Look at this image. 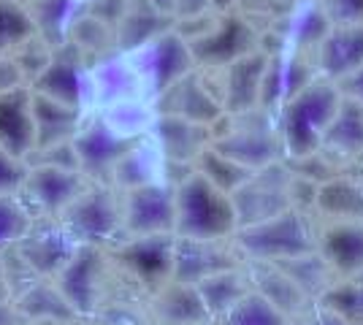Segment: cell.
Instances as JSON below:
<instances>
[{
	"instance_id": "obj_36",
	"label": "cell",
	"mask_w": 363,
	"mask_h": 325,
	"mask_svg": "<svg viewBox=\"0 0 363 325\" xmlns=\"http://www.w3.org/2000/svg\"><path fill=\"white\" fill-rule=\"evenodd\" d=\"M30 231V217L14 195H0V247L19 241Z\"/></svg>"
},
{
	"instance_id": "obj_44",
	"label": "cell",
	"mask_w": 363,
	"mask_h": 325,
	"mask_svg": "<svg viewBox=\"0 0 363 325\" xmlns=\"http://www.w3.org/2000/svg\"><path fill=\"white\" fill-rule=\"evenodd\" d=\"M236 0H212V6L214 8H228V6H233Z\"/></svg>"
},
{
	"instance_id": "obj_20",
	"label": "cell",
	"mask_w": 363,
	"mask_h": 325,
	"mask_svg": "<svg viewBox=\"0 0 363 325\" xmlns=\"http://www.w3.org/2000/svg\"><path fill=\"white\" fill-rule=\"evenodd\" d=\"M19 258L35 274H57L76 252L74 236L68 231H28L19 239Z\"/></svg>"
},
{
	"instance_id": "obj_1",
	"label": "cell",
	"mask_w": 363,
	"mask_h": 325,
	"mask_svg": "<svg viewBox=\"0 0 363 325\" xmlns=\"http://www.w3.org/2000/svg\"><path fill=\"white\" fill-rule=\"evenodd\" d=\"M239 228L233 198L193 171L174 190V233L179 239L225 241Z\"/></svg>"
},
{
	"instance_id": "obj_31",
	"label": "cell",
	"mask_w": 363,
	"mask_h": 325,
	"mask_svg": "<svg viewBox=\"0 0 363 325\" xmlns=\"http://www.w3.org/2000/svg\"><path fill=\"white\" fill-rule=\"evenodd\" d=\"M141 74L136 68L125 65V62H104L98 71H95V90L98 95L106 101V103H125L130 101V93H133V84H136Z\"/></svg>"
},
{
	"instance_id": "obj_30",
	"label": "cell",
	"mask_w": 363,
	"mask_h": 325,
	"mask_svg": "<svg viewBox=\"0 0 363 325\" xmlns=\"http://www.w3.org/2000/svg\"><path fill=\"white\" fill-rule=\"evenodd\" d=\"M196 160H198V169H196L198 173L203 179H209L214 187H220L223 193H228V195H233L250 179V173H252V171L242 169L239 163H233L230 157L220 155L214 147H206Z\"/></svg>"
},
{
	"instance_id": "obj_5",
	"label": "cell",
	"mask_w": 363,
	"mask_h": 325,
	"mask_svg": "<svg viewBox=\"0 0 363 325\" xmlns=\"http://www.w3.org/2000/svg\"><path fill=\"white\" fill-rule=\"evenodd\" d=\"M193 62H203L212 68H225L233 60L257 49V33L244 16L228 14L214 19L209 30L193 41H184Z\"/></svg>"
},
{
	"instance_id": "obj_8",
	"label": "cell",
	"mask_w": 363,
	"mask_h": 325,
	"mask_svg": "<svg viewBox=\"0 0 363 325\" xmlns=\"http://www.w3.org/2000/svg\"><path fill=\"white\" fill-rule=\"evenodd\" d=\"M228 268H236V252L228 249L225 241L174 239V266H171L174 282L198 285Z\"/></svg>"
},
{
	"instance_id": "obj_7",
	"label": "cell",
	"mask_w": 363,
	"mask_h": 325,
	"mask_svg": "<svg viewBox=\"0 0 363 325\" xmlns=\"http://www.w3.org/2000/svg\"><path fill=\"white\" fill-rule=\"evenodd\" d=\"M120 209L106 190L82 193L79 198H74L65 206V231L87 244L111 239L120 228Z\"/></svg>"
},
{
	"instance_id": "obj_19",
	"label": "cell",
	"mask_w": 363,
	"mask_h": 325,
	"mask_svg": "<svg viewBox=\"0 0 363 325\" xmlns=\"http://www.w3.org/2000/svg\"><path fill=\"white\" fill-rule=\"evenodd\" d=\"M125 266L147 285H157L171 277L174 266V236L157 233V236H136L128 247L122 249Z\"/></svg>"
},
{
	"instance_id": "obj_9",
	"label": "cell",
	"mask_w": 363,
	"mask_h": 325,
	"mask_svg": "<svg viewBox=\"0 0 363 325\" xmlns=\"http://www.w3.org/2000/svg\"><path fill=\"white\" fill-rule=\"evenodd\" d=\"M71 144H74L79 169L90 173H106L133 149L136 141L117 133L106 120H98L87 127H79Z\"/></svg>"
},
{
	"instance_id": "obj_23",
	"label": "cell",
	"mask_w": 363,
	"mask_h": 325,
	"mask_svg": "<svg viewBox=\"0 0 363 325\" xmlns=\"http://www.w3.org/2000/svg\"><path fill=\"white\" fill-rule=\"evenodd\" d=\"M318 152H325L339 160L358 157L363 152V106L342 95V103L333 114Z\"/></svg>"
},
{
	"instance_id": "obj_14",
	"label": "cell",
	"mask_w": 363,
	"mask_h": 325,
	"mask_svg": "<svg viewBox=\"0 0 363 325\" xmlns=\"http://www.w3.org/2000/svg\"><path fill=\"white\" fill-rule=\"evenodd\" d=\"M220 155L230 157L233 163H239L247 171H260L266 166H274L277 160V136L266 125L242 122L236 130H230L228 136L217 139L212 144Z\"/></svg>"
},
{
	"instance_id": "obj_32",
	"label": "cell",
	"mask_w": 363,
	"mask_h": 325,
	"mask_svg": "<svg viewBox=\"0 0 363 325\" xmlns=\"http://www.w3.org/2000/svg\"><path fill=\"white\" fill-rule=\"evenodd\" d=\"M19 309L28 317H52V320H71L76 312L71 304L62 298L60 290L55 287H44V285H33L30 290H25Z\"/></svg>"
},
{
	"instance_id": "obj_45",
	"label": "cell",
	"mask_w": 363,
	"mask_h": 325,
	"mask_svg": "<svg viewBox=\"0 0 363 325\" xmlns=\"http://www.w3.org/2000/svg\"><path fill=\"white\" fill-rule=\"evenodd\" d=\"M361 185H363V182H361Z\"/></svg>"
},
{
	"instance_id": "obj_15",
	"label": "cell",
	"mask_w": 363,
	"mask_h": 325,
	"mask_svg": "<svg viewBox=\"0 0 363 325\" xmlns=\"http://www.w3.org/2000/svg\"><path fill=\"white\" fill-rule=\"evenodd\" d=\"M101 285V255L95 247H76L71 261L60 268V293L71 309L87 314L95 309Z\"/></svg>"
},
{
	"instance_id": "obj_17",
	"label": "cell",
	"mask_w": 363,
	"mask_h": 325,
	"mask_svg": "<svg viewBox=\"0 0 363 325\" xmlns=\"http://www.w3.org/2000/svg\"><path fill=\"white\" fill-rule=\"evenodd\" d=\"M35 81V95L52 98L65 106H82V93H84V74H82V62L76 49H62L57 55H52V60L46 62V68L33 79Z\"/></svg>"
},
{
	"instance_id": "obj_29",
	"label": "cell",
	"mask_w": 363,
	"mask_h": 325,
	"mask_svg": "<svg viewBox=\"0 0 363 325\" xmlns=\"http://www.w3.org/2000/svg\"><path fill=\"white\" fill-rule=\"evenodd\" d=\"M166 14L157 11L150 0H144V8H125V22H122V47L138 49L147 41L157 38L160 33H166Z\"/></svg>"
},
{
	"instance_id": "obj_16",
	"label": "cell",
	"mask_w": 363,
	"mask_h": 325,
	"mask_svg": "<svg viewBox=\"0 0 363 325\" xmlns=\"http://www.w3.org/2000/svg\"><path fill=\"white\" fill-rule=\"evenodd\" d=\"M160 111L168 114V117H182L187 122L198 125H209L220 114H225L223 106H220V101L212 93H206V87L193 74L182 76L179 81H174L171 87L163 90Z\"/></svg>"
},
{
	"instance_id": "obj_26",
	"label": "cell",
	"mask_w": 363,
	"mask_h": 325,
	"mask_svg": "<svg viewBox=\"0 0 363 325\" xmlns=\"http://www.w3.org/2000/svg\"><path fill=\"white\" fill-rule=\"evenodd\" d=\"M209 317L196 285L174 282L157 298V320L163 325H198Z\"/></svg>"
},
{
	"instance_id": "obj_12",
	"label": "cell",
	"mask_w": 363,
	"mask_h": 325,
	"mask_svg": "<svg viewBox=\"0 0 363 325\" xmlns=\"http://www.w3.org/2000/svg\"><path fill=\"white\" fill-rule=\"evenodd\" d=\"M138 49L144 52V79H150V84L157 93H163L174 81L190 74V65H193L190 49L184 44V38H179L174 30L160 33L157 38H152Z\"/></svg>"
},
{
	"instance_id": "obj_27",
	"label": "cell",
	"mask_w": 363,
	"mask_h": 325,
	"mask_svg": "<svg viewBox=\"0 0 363 325\" xmlns=\"http://www.w3.org/2000/svg\"><path fill=\"white\" fill-rule=\"evenodd\" d=\"M196 287L209 314H223V312H228L247 290H250L247 282L242 279V274H239V268L220 271V274H214V277L198 282Z\"/></svg>"
},
{
	"instance_id": "obj_43",
	"label": "cell",
	"mask_w": 363,
	"mask_h": 325,
	"mask_svg": "<svg viewBox=\"0 0 363 325\" xmlns=\"http://www.w3.org/2000/svg\"><path fill=\"white\" fill-rule=\"evenodd\" d=\"M0 325H16L14 309H11L6 301H0Z\"/></svg>"
},
{
	"instance_id": "obj_41",
	"label": "cell",
	"mask_w": 363,
	"mask_h": 325,
	"mask_svg": "<svg viewBox=\"0 0 363 325\" xmlns=\"http://www.w3.org/2000/svg\"><path fill=\"white\" fill-rule=\"evenodd\" d=\"M336 87H339V93L345 95V98H350V101H355V103L363 106V65L358 71H352L347 79H342Z\"/></svg>"
},
{
	"instance_id": "obj_28",
	"label": "cell",
	"mask_w": 363,
	"mask_h": 325,
	"mask_svg": "<svg viewBox=\"0 0 363 325\" xmlns=\"http://www.w3.org/2000/svg\"><path fill=\"white\" fill-rule=\"evenodd\" d=\"M223 325H288L285 312L277 309L272 301L257 290H247V293L223 312Z\"/></svg>"
},
{
	"instance_id": "obj_42",
	"label": "cell",
	"mask_w": 363,
	"mask_h": 325,
	"mask_svg": "<svg viewBox=\"0 0 363 325\" xmlns=\"http://www.w3.org/2000/svg\"><path fill=\"white\" fill-rule=\"evenodd\" d=\"M9 290H11V279H9V268H6L3 258H0V301H6Z\"/></svg>"
},
{
	"instance_id": "obj_33",
	"label": "cell",
	"mask_w": 363,
	"mask_h": 325,
	"mask_svg": "<svg viewBox=\"0 0 363 325\" xmlns=\"http://www.w3.org/2000/svg\"><path fill=\"white\" fill-rule=\"evenodd\" d=\"M33 33H35L33 16L11 0H0V55L30 41Z\"/></svg>"
},
{
	"instance_id": "obj_21",
	"label": "cell",
	"mask_w": 363,
	"mask_h": 325,
	"mask_svg": "<svg viewBox=\"0 0 363 325\" xmlns=\"http://www.w3.org/2000/svg\"><path fill=\"white\" fill-rule=\"evenodd\" d=\"M30 111L33 130H35L33 149H46V147L74 141L76 130H79V108L57 103L44 95H30Z\"/></svg>"
},
{
	"instance_id": "obj_2",
	"label": "cell",
	"mask_w": 363,
	"mask_h": 325,
	"mask_svg": "<svg viewBox=\"0 0 363 325\" xmlns=\"http://www.w3.org/2000/svg\"><path fill=\"white\" fill-rule=\"evenodd\" d=\"M342 103V93L333 81L315 79L296 93L288 103H282L279 120V144L293 160L318 155L320 141L331 125L336 108Z\"/></svg>"
},
{
	"instance_id": "obj_3",
	"label": "cell",
	"mask_w": 363,
	"mask_h": 325,
	"mask_svg": "<svg viewBox=\"0 0 363 325\" xmlns=\"http://www.w3.org/2000/svg\"><path fill=\"white\" fill-rule=\"evenodd\" d=\"M233 241L236 249H242L257 263H288L296 258L315 255L318 249L309 222L296 209H285L269 219L236 228Z\"/></svg>"
},
{
	"instance_id": "obj_6",
	"label": "cell",
	"mask_w": 363,
	"mask_h": 325,
	"mask_svg": "<svg viewBox=\"0 0 363 325\" xmlns=\"http://www.w3.org/2000/svg\"><path fill=\"white\" fill-rule=\"evenodd\" d=\"M122 219L133 236L174 233V190L163 182L133 187L128 193Z\"/></svg>"
},
{
	"instance_id": "obj_37",
	"label": "cell",
	"mask_w": 363,
	"mask_h": 325,
	"mask_svg": "<svg viewBox=\"0 0 363 325\" xmlns=\"http://www.w3.org/2000/svg\"><path fill=\"white\" fill-rule=\"evenodd\" d=\"M328 25L336 28H358L363 25V0H320L318 3Z\"/></svg>"
},
{
	"instance_id": "obj_38",
	"label": "cell",
	"mask_w": 363,
	"mask_h": 325,
	"mask_svg": "<svg viewBox=\"0 0 363 325\" xmlns=\"http://www.w3.org/2000/svg\"><path fill=\"white\" fill-rule=\"evenodd\" d=\"M28 171L22 166V160L9 155L6 149H0V195H11L25 185Z\"/></svg>"
},
{
	"instance_id": "obj_35",
	"label": "cell",
	"mask_w": 363,
	"mask_h": 325,
	"mask_svg": "<svg viewBox=\"0 0 363 325\" xmlns=\"http://www.w3.org/2000/svg\"><path fill=\"white\" fill-rule=\"evenodd\" d=\"M323 304L345 323H363V285L345 282L323 295Z\"/></svg>"
},
{
	"instance_id": "obj_13",
	"label": "cell",
	"mask_w": 363,
	"mask_h": 325,
	"mask_svg": "<svg viewBox=\"0 0 363 325\" xmlns=\"http://www.w3.org/2000/svg\"><path fill=\"white\" fill-rule=\"evenodd\" d=\"M320 261L339 277L363 274V219L331 222L318 241Z\"/></svg>"
},
{
	"instance_id": "obj_40",
	"label": "cell",
	"mask_w": 363,
	"mask_h": 325,
	"mask_svg": "<svg viewBox=\"0 0 363 325\" xmlns=\"http://www.w3.org/2000/svg\"><path fill=\"white\" fill-rule=\"evenodd\" d=\"M19 81H22V74H19L16 62L11 57H0V95L16 90Z\"/></svg>"
},
{
	"instance_id": "obj_34",
	"label": "cell",
	"mask_w": 363,
	"mask_h": 325,
	"mask_svg": "<svg viewBox=\"0 0 363 325\" xmlns=\"http://www.w3.org/2000/svg\"><path fill=\"white\" fill-rule=\"evenodd\" d=\"M68 8H71V0H38L35 3V19H33V25L41 30V38H44L49 47L65 44Z\"/></svg>"
},
{
	"instance_id": "obj_39",
	"label": "cell",
	"mask_w": 363,
	"mask_h": 325,
	"mask_svg": "<svg viewBox=\"0 0 363 325\" xmlns=\"http://www.w3.org/2000/svg\"><path fill=\"white\" fill-rule=\"evenodd\" d=\"M209 8H214L212 0H171V14L182 16V19L209 14Z\"/></svg>"
},
{
	"instance_id": "obj_10",
	"label": "cell",
	"mask_w": 363,
	"mask_h": 325,
	"mask_svg": "<svg viewBox=\"0 0 363 325\" xmlns=\"http://www.w3.org/2000/svg\"><path fill=\"white\" fill-rule=\"evenodd\" d=\"M363 65V25L358 28H336L331 25L318 41L315 71L320 79L339 84L352 71Z\"/></svg>"
},
{
	"instance_id": "obj_11",
	"label": "cell",
	"mask_w": 363,
	"mask_h": 325,
	"mask_svg": "<svg viewBox=\"0 0 363 325\" xmlns=\"http://www.w3.org/2000/svg\"><path fill=\"white\" fill-rule=\"evenodd\" d=\"M269 55L266 52H250L239 60L225 65V81H223V111L228 114H247L260 106L263 93V76H266Z\"/></svg>"
},
{
	"instance_id": "obj_24",
	"label": "cell",
	"mask_w": 363,
	"mask_h": 325,
	"mask_svg": "<svg viewBox=\"0 0 363 325\" xmlns=\"http://www.w3.org/2000/svg\"><path fill=\"white\" fill-rule=\"evenodd\" d=\"M155 133H157L160 152L174 163H190L209 147L206 144V125L187 122L182 117H168V114L157 117Z\"/></svg>"
},
{
	"instance_id": "obj_18",
	"label": "cell",
	"mask_w": 363,
	"mask_h": 325,
	"mask_svg": "<svg viewBox=\"0 0 363 325\" xmlns=\"http://www.w3.org/2000/svg\"><path fill=\"white\" fill-rule=\"evenodd\" d=\"M33 147H35V130H33L30 93L16 87L11 93L0 95V149L25 160Z\"/></svg>"
},
{
	"instance_id": "obj_25",
	"label": "cell",
	"mask_w": 363,
	"mask_h": 325,
	"mask_svg": "<svg viewBox=\"0 0 363 325\" xmlns=\"http://www.w3.org/2000/svg\"><path fill=\"white\" fill-rule=\"evenodd\" d=\"M315 203L333 222L363 219V185L345 176H331L315 190Z\"/></svg>"
},
{
	"instance_id": "obj_22",
	"label": "cell",
	"mask_w": 363,
	"mask_h": 325,
	"mask_svg": "<svg viewBox=\"0 0 363 325\" xmlns=\"http://www.w3.org/2000/svg\"><path fill=\"white\" fill-rule=\"evenodd\" d=\"M25 187H28L33 201L41 203L49 212H57L82 195V176L74 169L35 166L25 176Z\"/></svg>"
},
{
	"instance_id": "obj_4",
	"label": "cell",
	"mask_w": 363,
	"mask_h": 325,
	"mask_svg": "<svg viewBox=\"0 0 363 325\" xmlns=\"http://www.w3.org/2000/svg\"><path fill=\"white\" fill-rule=\"evenodd\" d=\"M230 198L236 206L239 228L269 219L285 209H293V176H285L277 166H266L252 171L250 179Z\"/></svg>"
}]
</instances>
